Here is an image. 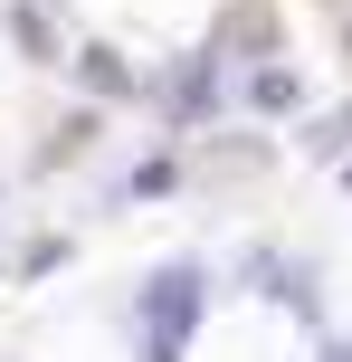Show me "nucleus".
<instances>
[{
	"mask_svg": "<svg viewBox=\"0 0 352 362\" xmlns=\"http://www.w3.org/2000/svg\"><path fill=\"white\" fill-rule=\"evenodd\" d=\"M200 267H162L143 286V362H181V344H190V325H200Z\"/></svg>",
	"mask_w": 352,
	"mask_h": 362,
	"instance_id": "1",
	"label": "nucleus"
},
{
	"mask_svg": "<svg viewBox=\"0 0 352 362\" xmlns=\"http://www.w3.org/2000/svg\"><path fill=\"white\" fill-rule=\"evenodd\" d=\"M76 67H86V86H95V95H124V86H133V76L114 67V48H86V57H76Z\"/></svg>",
	"mask_w": 352,
	"mask_h": 362,
	"instance_id": "2",
	"label": "nucleus"
},
{
	"mask_svg": "<svg viewBox=\"0 0 352 362\" xmlns=\"http://www.w3.org/2000/svg\"><path fill=\"white\" fill-rule=\"evenodd\" d=\"M324 362H352V353H324Z\"/></svg>",
	"mask_w": 352,
	"mask_h": 362,
	"instance_id": "3",
	"label": "nucleus"
}]
</instances>
